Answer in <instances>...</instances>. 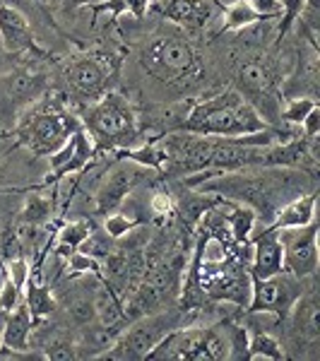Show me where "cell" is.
Here are the masks:
<instances>
[{"mask_svg":"<svg viewBox=\"0 0 320 361\" xmlns=\"http://www.w3.org/2000/svg\"><path fill=\"white\" fill-rule=\"evenodd\" d=\"M306 178L299 176L296 171L287 166H275L270 171L248 173V169H238V171H224L217 176H207L197 180L190 188H197L200 193L207 195H224L231 197L234 202L253 207L258 219H263L265 226L272 222L275 212L287 200L301 195Z\"/></svg>","mask_w":320,"mask_h":361,"instance_id":"6da1fadb","label":"cell"},{"mask_svg":"<svg viewBox=\"0 0 320 361\" xmlns=\"http://www.w3.org/2000/svg\"><path fill=\"white\" fill-rule=\"evenodd\" d=\"M181 130L209 137H241L270 130V123L238 92H219L193 104Z\"/></svg>","mask_w":320,"mask_h":361,"instance_id":"7a4b0ae2","label":"cell"},{"mask_svg":"<svg viewBox=\"0 0 320 361\" xmlns=\"http://www.w3.org/2000/svg\"><path fill=\"white\" fill-rule=\"evenodd\" d=\"M82 123L78 121L61 97L46 94L27 104L15 126V135L32 154L49 157L54 154L66 140Z\"/></svg>","mask_w":320,"mask_h":361,"instance_id":"3957f363","label":"cell"},{"mask_svg":"<svg viewBox=\"0 0 320 361\" xmlns=\"http://www.w3.org/2000/svg\"><path fill=\"white\" fill-rule=\"evenodd\" d=\"M140 66L152 80L173 90L195 85L205 73L193 44L176 32H164L149 39L140 51Z\"/></svg>","mask_w":320,"mask_h":361,"instance_id":"277c9868","label":"cell"},{"mask_svg":"<svg viewBox=\"0 0 320 361\" xmlns=\"http://www.w3.org/2000/svg\"><path fill=\"white\" fill-rule=\"evenodd\" d=\"M82 128L92 137L97 152L135 147V140L140 135L135 109L118 92H106L99 102L90 104L82 118Z\"/></svg>","mask_w":320,"mask_h":361,"instance_id":"5b68a950","label":"cell"},{"mask_svg":"<svg viewBox=\"0 0 320 361\" xmlns=\"http://www.w3.org/2000/svg\"><path fill=\"white\" fill-rule=\"evenodd\" d=\"M226 328V325H224ZM147 361H222L229 359V333L219 328L181 325L166 333L144 357Z\"/></svg>","mask_w":320,"mask_h":361,"instance_id":"8992f818","label":"cell"},{"mask_svg":"<svg viewBox=\"0 0 320 361\" xmlns=\"http://www.w3.org/2000/svg\"><path fill=\"white\" fill-rule=\"evenodd\" d=\"M183 308L181 313H166L164 308L154 313H144L135 320H130V328L121 330L118 337L113 340V345L106 352L99 354V359H121V361H140L149 354L156 342L161 340L166 333H171L173 328H181L183 323Z\"/></svg>","mask_w":320,"mask_h":361,"instance_id":"52a82bcc","label":"cell"},{"mask_svg":"<svg viewBox=\"0 0 320 361\" xmlns=\"http://www.w3.org/2000/svg\"><path fill=\"white\" fill-rule=\"evenodd\" d=\"M113 75V63L99 54L73 56L63 66V82H66L68 92L85 104H94L106 92H111L109 87H111Z\"/></svg>","mask_w":320,"mask_h":361,"instance_id":"ba28073f","label":"cell"},{"mask_svg":"<svg viewBox=\"0 0 320 361\" xmlns=\"http://www.w3.org/2000/svg\"><path fill=\"white\" fill-rule=\"evenodd\" d=\"M304 294V279H296L289 272H279L275 277L258 279L251 277V301L248 313H270L277 320L289 316L294 301Z\"/></svg>","mask_w":320,"mask_h":361,"instance_id":"9c48e42d","label":"cell"},{"mask_svg":"<svg viewBox=\"0 0 320 361\" xmlns=\"http://www.w3.org/2000/svg\"><path fill=\"white\" fill-rule=\"evenodd\" d=\"M282 241V265L284 272H289L296 279L316 277L318 272V222L313 219L306 226L279 231Z\"/></svg>","mask_w":320,"mask_h":361,"instance_id":"30bf717a","label":"cell"},{"mask_svg":"<svg viewBox=\"0 0 320 361\" xmlns=\"http://www.w3.org/2000/svg\"><path fill=\"white\" fill-rule=\"evenodd\" d=\"M236 85H238V94L246 99L248 104H253L255 111L263 118H275L279 116L277 111V78L267 63L263 61H248L238 68L236 73Z\"/></svg>","mask_w":320,"mask_h":361,"instance_id":"8fae6325","label":"cell"},{"mask_svg":"<svg viewBox=\"0 0 320 361\" xmlns=\"http://www.w3.org/2000/svg\"><path fill=\"white\" fill-rule=\"evenodd\" d=\"M97 154V147L94 142H92V137L87 135L85 128H78V130L73 133L66 145H61V147L56 149L54 154H49V178H46V183H54L58 185V180H63L70 173H82L87 166H90V161L94 159Z\"/></svg>","mask_w":320,"mask_h":361,"instance_id":"7c38bea8","label":"cell"},{"mask_svg":"<svg viewBox=\"0 0 320 361\" xmlns=\"http://www.w3.org/2000/svg\"><path fill=\"white\" fill-rule=\"evenodd\" d=\"M149 10L188 32H200L222 15V5L214 0H152Z\"/></svg>","mask_w":320,"mask_h":361,"instance_id":"4fadbf2b","label":"cell"},{"mask_svg":"<svg viewBox=\"0 0 320 361\" xmlns=\"http://www.w3.org/2000/svg\"><path fill=\"white\" fill-rule=\"evenodd\" d=\"M140 166L135 161L116 159V164L109 169L106 176L101 178L97 188V212L99 214H111L125 202V197L133 193V188L140 180Z\"/></svg>","mask_w":320,"mask_h":361,"instance_id":"5bb4252c","label":"cell"},{"mask_svg":"<svg viewBox=\"0 0 320 361\" xmlns=\"http://www.w3.org/2000/svg\"><path fill=\"white\" fill-rule=\"evenodd\" d=\"M0 44H3V49L8 51L10 56L13 54L42 56L44 54V51L39 49L32 27H29V20L15 8V5H8V3H0Z\"/></svg>","mask_w":320,"mask_h":361,"instance_id":"9a60e30c","label":"cell"},{"mask_svg":"<svg viewBox=\"0 0 320 361\" xmlns=\"http://www.w3.org/2000/svg\"><path fill=\"white\" fill-rule=\"evenodd\" d=\"M251 263H248V272L251 277L267 279L284 272L282 265V241H279V231L265 226L260 234L251 236Z\"/></svg>","mask_w":320,"mask_h":361,"instance_id":"2e32d148","label":"cell"},{"mask_svg":"<svg viewBox=\"0 0 320 361\" xmlns=\"http://www.w3.org/2000/svg\"><path fill=\"white\" fill-rule=\"evenodd\" d=\"M37 320L32 318L29 308L25 304H20L13 308L10 313H5L3 318V345L0 349H10V352H17L22 357H32V333Z\"/></svg>","mask_w":320,"mask_h":361,"instance_id":"e0dca14e","label":"cell"},{"mask_svg":"<svg viewBox=\"0 0 320 361\" xmlns=\"http://www.w3.org/2000/svg\"><path fill=\"white\" fill-rule=\"evenodd\" d=\"M3 97H8L15 104H32L46 90V75L29 68H17L8 78H3Z\"/></svg>","mask_w":320,"mask_h":361,"instance_id":"ac0fdd59","label":"cell"},{"mask_svg":"<svg viewBox=\"0 0 320 361\" xmlns=\"http://www.w3.org/2000/svg\"><path fill=\"white\" fill-rule=\"evenodd\" d=\"M316 200L318 195L306 193V195H296L292 200H287L282 207L275 212L272 222L267 224L270 229L282 231V229H296V226H306L316 219Z\"/></svg>","mask_w":320,"mask_h":361,"instance_id":"d6986e66","label":"cell"},{"mask_svg":"<svg viewBox=\"0 0 320 361\" xmlns=\"http://www.w3.org/2000/svg\"><path fill=\"white\" fill-rule=\"evenodd\" d=\"M292 325L299 340L316 342L320 337V323H318V299L316 292H304L292 306Z\"/></svg>","mask_w":320,"mask_h":361,"instance_id":"ffe728a7","label":"cell"},{"mask_svg":"<svg viewBox=\"0 0 320 361\" xmlns=\"http://www.w3.org/2000/svg\"><path fill=\"white\" fill-rule=\"evenodd\" d=\"M22 304L29 308V313H32L34 320L51 318L58 308V301H56L54 292L32 275H29L25 289H22Z\"/></svg>","mask_w":320,"mask_h":361,"instance_id":"44dd1931","label":"cell"},{"mask_svg":"<svg viewBox=\"0 0 320 361\" xmlns=\"http://www.w3.org/2000/svg\"><path fill=\"white\" fill-rule=\"evenodd\" d=\"M219 17H222L219 32H243V29L255 27L258 22L267 20V17H263L251 3H248V0H234V3L224 5Z\"/></svg>","mask_w":320,"mask_h":361,"instance_id":"7402d4cb","label":"cell"},{"mask_svg":"<svg viewBox=\"0 0 320 361\" xmlns=\"http://www.w3.org/2000/svg\"><path fill=\"white\" fill-rule=\"evenodd\" d=\"M152 0H99V3L90 5L92 17L99 20L101 15H111L113 22L121 20V15H133L135 20H144Z\"/></svg>","mask_w":320,"mask_h":361,"instance_id":"603a6c76","label":"cell"},{"mask_svg":"<svg viewBox=\"0 0 320 361\" xmlns=\"http://www.w3.org/2000/svg\"><path fill=\"white\" fill-rule=\"evenodd\" d=\"M54 214V200L42 193H32L20 209V222L27 226H44Z\"/></svg>","mask_w":320,"mask_h":361,"instance_id":"cb8c5ba5","label":"cell"},{"mask_svg":"<svg viewBox=\"0 0 320 361\" xmlns=\"http://www.w3.org/2000/svg\"><path fill=\"white\" fill-rule=\"evenodd\" d=\"M251 359H272V361H282L287 359L284 347L265 330H255L253 335H248V361Z\"/></svg>","mask_w":320,"mask_h":361,"instance_id":"d4e9b609","label":"cell"},{"mask_svg":"<svg viewBox=\"0 0 320 361\" xmlns=\"http://www.w3.org/2000/svg\"><path fill=\"white\" fill-rule=\"evenodd\" d=\"M94 231V226L92 222H87V219H78V222H70L61 229V234H58V255H68L73 253V250H78L80 246L85 243V238Z\"/></svg>","mask_w":320,"mask_h":361,"instance_id":"484cf974","label":"cell"},{"mask_svg":"<svg viewBox=\"0 0 320 361\" xmlns=\"http://www.w3.org/2000/svg\"><path fill=\"white\" fill-rule=\"evenodd\" d=\"M42 357L44 359H54V361H70L78 359V345H75L70 337H66L63 333H54L46 335L42 342Z\"/></svg>","mask_w":320,"mask_h":361,"instance_id":"4316f807","label":"cell"},{"mask_svg":"<svg viewBox=\"0 0 320 361\" xmlns=\"http://www.w3.org/2000/svg\"><path fill=\"white\" fill-rule=\"evenodd\" d=\"M142 224V217H133V214H125V212H111L106 214V222H104V231H106L109 238H113V241H121L123 236L133 234V231L137 229V226Z\"/></svg>","mask_w":320,"mask_h":361,"instance_id":"83f0119b","label":"cell"},{"mask_svg":"<svg viewBox=\"0 0 320 361\" xmlns=\"http://www.w3.org/2000/svg\"><path fill=\"white\" fill-rule=\"evenodd\" d=\"M306 5L308 0H279V17H282V22H279V29H277V37L284 39L289 34V29H292L296 22L304 17L306 13Z\"/></svg>","mask_w":320,"mask_h":361,"instance_id":"f1b7e54d","label":"cell"},{"mask_svg":"<svg viewBox=\"0 0 320 361\" xmlns=\"http://www.w3.org/2000/svg\"><path fill=\"white\" fill-rule=\"evenodd\" d=\"M316 106H318V102L313 97H294V99H289V102H287L284 111H279V118H282L284 123L301 126V121H304Z\"/></svg>","mask_w":320,"mask_h":361,"instance_id":"f546056e","label":"cell"},{"mask_svg":"<svg viewBox=\"0 0 320 361\" xmlns=\"http://www.w3.org/2000/svg\"><path fill=\"white\" fill-rule=\"evenodd\" d=\"M70 318L78 325H90L97 320V308H94V296H78V299L70 301L68 308Z\"/></svg>","mask_w":320,"mask_h":361,"instance_id":"4dcf8cb0","label":"cell"},{"mask_svg":"<svg viewBox=\"0 0 320 361\" xmlns=\"http://www.w3.org/2000/svg\"><path fill=\"white\" fill-rule=\"evenodd\" d=\"M3 267H5L3 275H8L10 279H13L17 289H25L27 279H29V275H32V270H29V263H27L25 253L15 255V258H10V260H5Z\"/></svg>","mask_w":320,"mask_h":361,"instance_id":"1f68e13d","label":"cell"},{"mask_svg":"<svg viewBox=\"0 0 320 361\" xmlns=\"http://www.w3.org/2000/svg\"><path fill=\"white\" fill-rule=\"evenodd\" d=\"M20 304H22V289H17L13 279L8 275H3V287H0V311L10 313Z\"/></svg>","mask_w":320,"mask_h":361,"instance_id":"d6a6232c","label":"cell"},{"mask_svg":"<svg viewBox=\"0 0 320 361\" xmlns=\"http://www.w3.org/2000/svg\"><path fill=\"white\" fill-rule=\"evenodd\" d=\"M149 209L156 214V217H166V214L173 212V200L171 195L164 193V190H156L152 195V200H149Z\"/></svg>","mask_w":320,"mask_h":361,"instance_id":"836d02e7","label":"cell"},{"mask_svg":"<svg viewBox=\"0 0 320 361\" xmlns=\"http://www.w3.org/2000/svg\"><path fill=\"white\" fill-rule=\"evenodd\" d=\"M301 130H304V137H308V140H316L318 137V130H320V106H316L304 121H301Z\"/></svg>","mask_w":320,"mask_h":361,"instance_id":"e575fe53","label":"cell"},{"mask_svg":"<svg viewBox=\"0 0 320 361\" xmlns=\"http://www.w3.org/2000/svg\"><path fill=\"white\" fill-rule=\"evenodd\" d=\"M248 3H251L263 17H267V20H277L279 13H282V10H279V0H248Z\"/></svg>","mask_w":320,"mask_h":361,"instance_id":"d590c367","label":"cell"},{"mask_svg":"<svg viewBox=\"0 0 320 361\" xmlns=\"http://www.w3.org/2000/svg\"><path fill=\"white\" fill-rule=\"evenodd\" d=\"M66 3L70 5V8H90V5H94V3H99V0H66Z\"/></svg>","mask_w":320,"mask_h":361,"instance_id":"8d00e7d4","label":"cell"},{"mask_svg":"<svg viewBox=\"0 0 320 361\" xmlns=\"http://www.w3.org/2000/svg\"><path fill=\"white\" fill-rule=\"evenodd\" d=\"M5 54H8V51L3 49V44H0V70H3V66H5Z\"/></svg>","mask_w":320,"mask_h":361,"instance_id":"74e56055","label":"cell"},{"mask_svg":"<svg viewBox=\"0 0 320 361\" xmlns=\"http://www.w3.org/2000/svg\"><path fill=\"white\" fill-rule=\"evenodd\" d=\"M0 345H3V323H0Z\"/></svg>","mask_w":320,"mask_h":361,"instance_id":"f35d334b","label":"cell"},{"mask_svg":"<svg viewBox=\"0 0 320 361\" xmlns=\"http://www.w3.org/2000/svg\"><path fill=\"white\" fill-rule=\"evenodd\" d=\"M3 318H5V313H3V311H0V323H3Z\"/></svg>","mask_w":320,"mask_h":361,"instance_id":"ab89813d","label":"cell"},{"mask_svg":"<svg viewBox=\"0 0 320 361\" xmlns=\"http://www.w3.org/2000/svg\"><path fill=\"white\" fill-rule=\"evenodd\" d=\"M0 3H5V0H0Z\"/></svg>","mask_w":320,"mask_h":361,"instance_id":"60d3db41","label":"cell"}]
</instances>
